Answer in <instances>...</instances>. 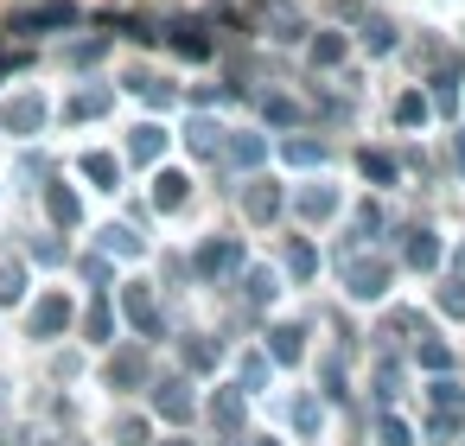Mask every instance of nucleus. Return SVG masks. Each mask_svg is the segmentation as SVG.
<instances>
[{"label": "nucleus", "instance_id": "f257e3e1", "mask_svg": "<svg viewBox=\"0 0 465 446\" xmlns=\"http://www.w3.org/2000/svg\"><path fill=\"white\" fill-rule=\"evenodd\" d=\"M192 268H198V281H223V274L242 268V243H236V236H211V243H198Z\"/></svg>", "mask_w": 465, "mask_h": 446}, {"label": "nucleus", "instance_id": "f03ea898", "mask_svg": "<svg viewBox=\"0 0 465 446\" xmlns=\"http://www.w3.org/2000/svg\"><path fill=\"white\" fill-rule=\"evenodd\" d=\"M344 293H351V300H382V293H389V262H382V255H370V262L351 255V262H344Z\"/></svg>", "mask_w": 465, "mask_h": 446}, {"label": "nucleus", "instance_id": "7ed1b4c3", "mask_svg": "<svg viewBox=\"0 0 465 446\" xmlns=\"http://www.w3.org/2000/svg\"><path fill=\"white\" fill-rule=\"evenodd\" d=\"M122 312H128V325H134L141 338H160V300H153L147 281H128V287H122Z\"/></svg>", "mask_w": 465, "mask_h": 446}, {"label": "nucleus", "instance_id": "20e7f679", "mask_svg": "<svg viewBox=\"0 0 465 446\" xmlns=\"http://www.w3.org/2000/svg\"><path fill=\"white\" fill-rule=\"evenodd\" d=\"M71 20H77V7H71V0H45V7L14 14V20H7V33H64Z\"/></svg>", "mask_w": 465, "mask_h": 446}, {"label": "nucleus", "instance_id": "39448f33", "mask_svg": "<svg viewBox=\"0 0 465 446\" xmlns=\"http://www.w3.org/2000/svg\"><path fill=\"white\" fill-rule=\"evenodd\" d=\"M103 376H109V389H147V382H153V370H147V351H141V344L115 351V357L103 363Z\"/></svg>", "mask_w": 465, "mask_h": 446}, {"label": "nucleus", "instance_id": "423d86ee", "mask_svg": "<svg viewBox=\"0 0 465 446\" xmlns=\"http://www.w3.org/2000/svg\"><path fill=\"white\" fill-rule=\"evenodd\" d=\"M147 389H153V408H160L173 427H185V421L198 414V401H192V382H185V376H166V382H147Z\"/></svg>", "mask_w": 465, "mask_h": 446}, {"label": "nucleus", "instance_id": "0eeeda50", "mask_svg": "<svg viewBox=\"0 0 465 446\" xmlns=\"http://www.w3.org/2000/svg\"><path fill=\"white\" fill-rule=\"evenodd\" d=\"M0 128H7V134H39L45 128V96H14L7 109H0Z\"/></svg>", "mask_w": 465, "mask_h": 446}, {"label": "nucleus", "instance_id": "6e6552de", "mask_svg": "<svg viewBox=\"0 0 465 446\" xmlns=\"http://www.w3.org/2000/svg\"><path fill=\"white\" fill-rule=\"evenodd\" d=\"M71 325V300L64 293H45L39 306H33V338H58Z\"/></svg>", "mask_w": 465, "mask_h": 446}, {"label": "nucleus", "instance_id": "1a4fd4ad", "mask_svg": "<svg viewBox=\"0 0 465 446\" xmlns=\"http://www.w3.org/2000/svg\"><path fill=\"white\" fill-rule=\"evenodd\" d=\"M242 211H249V223H274V217H281V185L255 179V185L242 192Z\"/></svg>", "mask_w": 465, "mask_h": 446}, {"label": "nucleus", "instance_id": "9d476101", "mask_svg": "<svg viewBox=\"0 0 465 446\" xmlns=\"http://www.w3.org/2000/svg\"><path fill=\"white\" fill-rule=\"evenodd\" d=\"M262 357H274V363H300V357H306V325H274Z\"/></svg>", "mask_w": 465, "mask_h": 446}, {"label": "nucleus", "instance_id": "9b49d317", "mask_svg": "<svg viewBox=\"0 0 465 446\" xmlns=\"http://www.w3.org/2000/svg\"><path fill=\"white\" fill-rule=\"evenodd\" d=\"M166 154V128H153V122H141L134 134H128V160H141V166H153Z\"/></svg>", "mask_w": 465, "mask_h": 446}, {"label": "nucleus", "instance_id": "f8f14e48", "mask_svg": "<svg viewBox=\"0 0 465 446\" xmlns=\"http://www.w3.org/2000/svg\"><path fill=\"white\" fill-rule=\"evenodd\" d=\"M192 198V179L185 173H153V211H179Z\"/></svg>", "mask_w": 465, "mask_h": 446}, {"label": "nucleus", "instance_id": "ddd939ff", "mask_svg": "<svg viewBox=\"0 0 465 446\" xmlns=\"http://www.w3.org/2000/svg\"><path fill=\"white\" fill-rule=\"evenodd\" d=\"M109 103H115V90H77V96L64 103V122H96Z\"/></svg>", "mask_w": 465, "mask_h": 446}, {"label": "nucleus", "instance_id": "4468645a", "mask_svg": "<svg viewBox=\"0 0 465 446\" xmlns=\"http://www.w3.org/2000/svg\"><path fill=\"white\" fill-rule=\"evenodd\" d=\"M223 154H230V166H262L268 160V141L262 134H223Z\"/></svg>", "mask_w": 465, "mask_h": 446}, {"label": "nucleus", "instance_id": "2eb2a0df", "mask_svg": "<svg viewBox=\"0 0 465 446\" xmlns=\"http://www.w3.org/2000/svg\"><path fill=\"white\" fill-rule=\"evenodd\" d=\"M84 179H90V185H103V192H115V185H122V160L96 147V154H84Z\"/></svg>", "mask_w": 465, "mask_h": 446}, {"label": "nucleus", "instance_id": "dca6fc26", "mask_svg": "<svg viewBox=\"0 0 465 446\" xmlns=\"http://www.w3.org/2000/svg\"><path fill=\"white\" fill-rule=\"evenodd\" d=\"M401 255H408V268H440V236L433 230H408Z\"/></svg>", "mask_w": 465, "mask_h": 446}, {"label": "nucleus", "instance_id": "f3484780", "mask_svg": "<svg viewBox=\"0 0 465 446\" xmlns=\"http://www.w3.org/2000/svg\"><path fill=\"white\" fill-rule=\"evenodd\" d=\"M242 408H249V401H242V389H217V395H211V421H217L223 433H236V427H242Z\"/></svg>", "mask_w": 465, "mask_h": 446}, {"label": "nucleus", "instance_id": "a211bd4d", "mask_svg": "<svg viewBox=\"0 0 465 446\" xmlns=\"http://www.w3.org/2000/svg\"><path fill=\"white\" fill-rule=\"evenodd\" d=\"M185 141H192V154H198V160H217V154H223V128H217V122H204V115L185 128Z\"/></svg>", "mask_w": 465, "mask_h": 446}, {"label": "nucleus", "instance_id": "6ab92c4d", "mask_svg": "<svg viewBox=\"0 0 465 446\" xmlns=\"http://www.w3.org/2000/svg\"><path fill=\"white\" fill-rule=\"evenodd\" d=\"M357 166H363V179H370V185H395V173H401V166H395V154H376V147H363V154H357Z\"/></svg>", "mask_w": 465, "mask_h": 446}, {"label": "nucleus", "instance_id": "aec40b11", "mask_svg": "<svg viewBox=\"0 0 465 446\" xmlns=\"http://www.w3.org/2000/svg\"><path fill=\"white\" fill-rule=\"evenodd\" d=\"M45 211H52V223H64V230H71V223H84V204H77V192H64V185H52V192H45Z\"/></svg>", "mask_w": 465, "mask_h": 446}, {"label": "nucleus", "instance_id": "412c9836", "mask_svg": "<svg viewBox=\"0 0 465 446\" xmlns=\"http://www.w3.org/2000/svg\"><path fill=\"white\" fill-rule=\"evenodd\" d=\"M331 211H338V192H331V185H306V192H300V217H306V223H319V217H331Z\"/></svg>", "mask_w": 465, "mask_h": 446}, {"label": "nucleus", "instance_id": "4be33fe9", "mask_svg": "<svg viewBox=\"0 0 465 446\" xmlns=\"http://www.w3.org/2000/svg\"><path fill=\"white\" fill-rule=\"evenodd\" d=\"M141 249H147V243H141L128 223H109V230H103V255H122V262H134Z\"/></svg>", "mask_w": 465, "mask_h": 446}, {"label": "nucleus", "instance_id": "5701e85b", "mask_svg": "<svg viewBox=\"0 0 465 446\" xmlns=\"http://www.w3.org/2000/svg\"><path fill=\"white\" fill-rule=\"evenodd\" d=\"M173 45H179L185 58H211V39H204L198 20H179V26H173Z\"/></svg>", "mask_w": 465, "mask_h": 446}, {"label": "nucleus", "instance_id": "b1692460", "mask_svg": "<svg viewBox=\"0 0 465 446\" xmlns=\"http://www.w3.org/2000/svg\"><path fill=\"white\" fill-rule=\"evenodd\" d=\"M433 109H440V115L459 109V64H440V77H433Z\"/></svg>", "mask_w": 465, "mask_h": 446}, {"label": "nucleus", "instance_id": "393cba45", "mask_svg": "<svg viewBox=\"0 0 465 446\" xmlns=\"http://www.w3.org/2000/svg\"><path fill=\"white\" fill-rule=\"evenodd\" d=\"M242 293H249V306H262V300H274V293H281V281H274V268H249V274H242Z\"/></svg>", "mask_w": 465, "mask_h": 446}, {"label": "nucleus", "instance_id": "a878e982", "mask_svg": "<svg viewBox=\"0 0 465 446\" xmlns=\"http://www.w3.org/2000/svg\"><path fill=\"white\" fill-rule=\"evenodd\" d=\"M363 45H370V58H389L395 52V26L389 20H363Z\"/></svg>", "mask_w": 465, "mask_h": 446}, {"label": "nucleus", "instance_id": "bb28decb", "mask_svg": "<svg viewBox=\"0 0 465 446\" xmlns=\"http://www.w3.org/2000/svg\"><path fill=\"white\" fill-rule=\"evenodd\" d=\"M287 274H293V281H312V274H319V249H312V243H293V249H287Z\"/></svg>", "mask_w": 465, "mask_h": 446}, {"label": "nucleus", "instance_id": "cd10ccee", "mask_svg": "<svg viewBox=\"0 0 465 446\" xmlns=\"http://www.w3.org/2000/svg\"><path fill=\"white\" fill-rule=\"evenodd\" d=\"M84 332H90L96 344H109V332H115V306H109V300H96V306L84 312Z\"/></svg>", "mask_w": 465, "mask_h": 446}, {"label": "nucleus", "instance_id": "c85d7f7f", "mask_svg": "<svg viewBox=\"0 0 465 446\" xmlns=\"http://www.w3.org/2000/svg\"><path fill=\"white\" fill-rule=\"evenodd\" d=\"M376 440H382V446H414V427H408L401 414H389V408H382V421H376Z\"/></svg>", "mask_w": 465, "mask_h": 446}, {"label": "nucleus", "instance_id": "c756f323", "mask_svg": "<svg viewBox=\"0 0 465 446\" xmlns=\"http://www.w3.org/2000/svg\"><path fill=\"white\" fill-rule=\"evenodd\" d=\"M312 64H319V71L344 64V39H338V33H319V39H312Z\"/></svg>", "mask_w": 465, "mask_h": 446}, {"label": "nucleus", "instance_id": "7c9ffc66", "mask_svg": "<svg viewBox=\"0 0 465 446\" xmlns=\"http://www.w3.org/2000/svg\"><path fill=\"white\" fill-rule=\"evenodd\" d=\"M287 160H293V166H325V141L293 134V141H287Z\"/></svg>", "mask_w": 465, "mask_h": 446}, {"label": "nucleus", "instance_id": "2f4dec72", "mask_svg": "<svg viewBox=\"0 0 465 446\" xmlns=\"http://www.w3.org/2000/svg\"><path fill=\"white\" fill-rule=\"evenodd\" d=\"M420 363H427L433 376H446V370H452V351H446V344H440L433 332H420Z\"/></svg>", "mask_w": 465, "mask_h": 446}, {"label": "nucleus", "instance_id": "473e14b6", "mask_svg": "<svg viewBox=\"0 0 465 446\" xmlns=\"http://www.w3.org/2000/svg\"><path fill=\"white\" fill-rule=\"evenodd\" d=\"M427 401H433V408H440V414H459V401H465V389H459V382H452V376H440V382H433V389H427Z\"/></svg>", "mask_w": 465, "mask_h": 446}, {"label": "nucleus", "instance_id": "72a5a7b5", "mask_svg": "<svg viewBox=\"0 0 465 446\" xmlns=\"http://www.w3.org/2000/svg\"><path fill=\"white\" fill-rule=\"evenodd\" d=\"M14 300H26V268L20 262L0 268V306H14Z\"/></svg>", "mask_w": 465, "mask_h": 446}, {"label": "nucleus", "instance_id": "f704fd0d", "mask_svg": "<svg viewBox=\"0 0 465 446\" xmlns=\"http://www.w3.org/2000/svg\"><path fill=\"white\" fill-rule=\"evenodd\" d=\"M395 122H401V128H414V122H427V103H420V90H408V96H395Z\"/></svg>", "mask_w": 465, "mask_h": 446}, {"label": "nucleus", "instance_id": "c9c22d12", "mask_svg": "<svg viewBox=\"0 0 465 446\" xmlns=\"http://www.w3.org/2000/svg\"><path fill=\"white\" fill-rule=\"evenodd\" d=\"M115 446H147V421L141 414H122L115 421Z\"/></svg>", "mask_w": 465, "mask_h": 446}, {"label": "nucleus", "instance_id": "e433bc0d", "mask_svg": "<svg viewBox=\"0 0 465 446\" xmlns=\"http://www.w3.org/2000/svg\"><path fill=\"white\" fill-rule=\"evenodd\" d=\"M440 312H446V319H465V281H459V274L440 287Z\"/></svg>", "mask_w": 465, "mask_h": 446}, {"label": "nucleus", "instance_id": "4c0bfd02", "mask_svg": "<svg viewBox=\"0 0 465 446\" xmlns=\"http://www.w3.org/2000/svg\"><path fill=\"white\" fill-rule=\"evenodd\" d=\"M128 84H134V96H147L153 109H160V103H173V84H160V77H128Z\"/></svg>", "mask_w": 465, "mask_h": 446}, {"label": "nucleus", "instance_id": "58836bf2", "mask_svg": "<svg viewBox=\"0 0 465 446\" xmlns=\"http://www.w3.org/2000/svg\"><path fill=\"white\" fill-rule=\"evenodd\" d=\"M262 115H268L274 128H293V122H300V109H293L287 96H268V103H262Z\"/></svg>", "mask_w": 465, "mask_h": 446}, {"label": "nucleus", "instance_id": "ea45409f", "mask_svg": "<svg viewBox=\"0 0 465 446\" xmlns=\"http://www.w3.org/2000/svg\"><path fill=\"white\" fill-rule=\"evenodd\" d=\"M185 363H192V370H217V344H204V338H185Z\"/></svg>", "mask_w": 465, "mask_h": 446}, {"label": "nucleus", "instance_id": "a19ab883", "mask_svg": "<svg viewBox=\"0 0 465 446\" xmlns=\"http://www.w3.org/2000/svg\"><path fill=\"white\" fill-rule=\"evenodd\" d=\"M262 382H268V357H262V351H249V357H242V395H249V389H262Z\"/></svg>", "mask_w": 465, "mask_h": 446}, {"label": "nucleus", "instance_id": "79ce46f5", "mask_svg": "<svg viewBox=\"0 0 465 446\" xmlns=\"http://www.w3.org/2000/svg\"><path fill=\"white\" fill-rule=\"evenodd\" d=\"M319 421H325V414H319V401H312V395H300V401H293V427H300V433H319Z\"/></svg>", "mask_w": 465, "mask_h": 446}, {"label": "nucleus", "instance_id": "37998d69", "mask_svg": "<svg viewBox=\"0 0 465 446\" xmlns=\"http://www.w3.org/2000/svg\"><path fill=\"white\" fill-rule=\"evenodd\" d=\"M395 395H401V376H395V363H382V370H376V401L389 408Z\"/></svg>", "mask_w": 465, "mask_h": 446}, {"label": "nucleus", "instance_id": "c03bdc74", "mask_svg": "<svg viewBox=\"0 0 465 446\" xmlns=\"http://www.w3.org/2000/svg\"><path fill=\"white\" fill-rule=\"evenodd\" d=\"M357 236H382V211H376L370 198L357 204Z\"/></svg>", "mask_w": 465, "mask_h": 446}, {"label": "nucleus", "instance_id": "a18cd8bd", "mask_svg": "<svg viewBox=\"0 0 465 446\" xmlns=\"http://www.w3.org/2000/svg\"><path fill=\"white\" fill-rule=\"evenodd\" d=\"M325 395H331V401H344V363H338V357L325 363Z\"/></svg>", "mask_w": 465, "mask_h": 446}, {"label": "nucleus", "instance_id": "49530a36", "mask_svg": "<svg viewBox=\"0 0 465 446\" xmlns=\"http://www.w3.org/2000/svg\"><path fill=\"white\" fill-rule=\"evenodd\" d=\"M427 433H433V440H452V433H459V414H433V427H427Z\"/></svg>", "mask_w": 465, "mask_h": 446}, {"label": "nucleus", "instance_id": "de8ad7c7", "mask_svg": "<svg viewBox=\"0 0 465 446\" xmlns=\"http://www.w3.org/2000/svg\"><path fill=\"white\" fill-rule=\"evenodd\" d=\"M84 274H90L96 287H109V262H103V255H90V262H84Z\"/></svg>", "mask_w": 465, "mask_h": 446}, {"label": "nucleus", "instance_id": "09e8293b", "mask_svg": "<svg viewBox=\"0 0 465 446\" xmlns=\"http://www.w3.org/2000/svg\"><path fill=\"white\" fill-rule=\"evenodd\" d=\"M459 166H465V134H459Z\"/></svg>", "mask_w": 465, "mask_h": 446}, {"label": "nucleus", "instance_id": "8fccbe9b", "mask_svg": "<svg viewBox=\"0 0 465 446\" xmlns=\"http://www.w3.org/2000/svg\"><path fill=\"white\" fill-rule=\"evenodd\" d=\"M166 446H192V440H166Z\"/></svg>", "mask_w": 465, "mask_h": 446}, {"label": "nucleus", "instance_id": "3c124183", "mask_svg": "<svg viewBox=\"0 0 465 446\" xmlns=\"http://www.w3.org/2000/svg\"><path fill=\"white\" fill-rule=\"evenodd\" d=\"M223 446H236V440H223Z\"/></svg>", "mask_w": 465, "mask_h": 446}, {"label": "nucleus", "instance_id": "603ef678", "mask_svg": "<svg viewBox=\"0 0 465 446\" xmlns=\"http://www.w3.org/2000/svg\"><path fill=\"white\" fill-rule=\"evenodd\" d=\"M262 446H274V440H262Z\"/></svg>", "mask_w": 465, "mask_h": 446}]
</instances>
